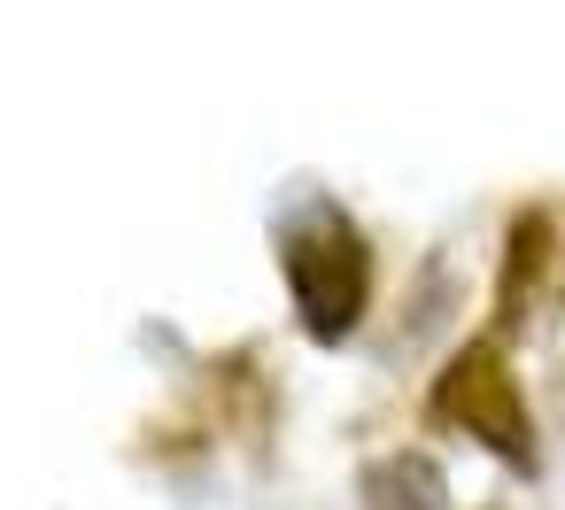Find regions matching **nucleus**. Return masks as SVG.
<instances>
[{"label":"nucleus","mask_w":565,"mask_h":510,"mask_svg":"<svg viewBox=\"0 0 565 510\" xmlns=\"http://www.w3.org/2000/svg\"><path fill=\"white\" fill-rule=\"evenodd\" d=\"M364 495H380V502H395V510H441V502H449V479H441V464H434V456L395 448L387 464H372V471H364Z\"/></svg>","instance_id":"obj_4"},{"label":"nucleus","mask_w":565,"mask_h":510,"mask_svg":"<svg viewBox=\"0 0 565 510\" xmlns=\"http://www.w3.org/2000/svg\"><path fill=\"white\" fill-rule=\"evenodd\" d=\"M550 256H557V225H550V209H526V217L511 225V240H503V302H495L503 325L526 317V294H534V279L550 271Z\"/></svg>","instance_id":"obj_3"},{"label":"nucleus","mask_w":565,"mask_h":510,"mask_svg":"<svg viewBox=\"0 0 565 510\" xmlns=\"http://www.w3.org/2000/svg\"><path fill=\"white\" fill-rule=\"evenodd\" d=\"M426 410H434V425H457V433H472L480 448H495V456H511V464H534L526 394H519V379H511V363H503L495 340H465V348L449 356V371L434 379Z\"/></svg>","instance_id":"obj_2"},{"label":"nucleus","mask_w":565,"mask_h":510,"mask_svg":"<svg viewBox=\"0 0 565 510\" xmlns=\"http://www.w3.org/2000/svg\"><path fill=\"white\" fill-rule=\"evenodd\" d=\"M279 263H287V294L302 310V333L310 340H349L364 302H372V248H364V232L341 209H310L302 225H287Z\"/></svg>","instance_id":"obj_1"}]
</instances>
